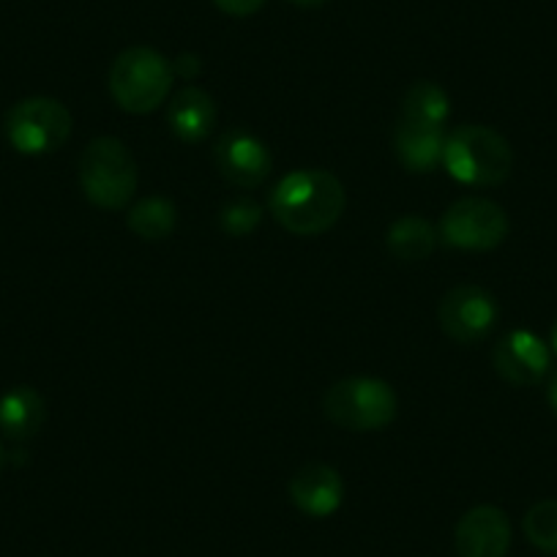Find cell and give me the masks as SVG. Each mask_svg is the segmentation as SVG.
Masks as SVG:
<instances>
[{"label": "cell", "mask_w": 557, "mask_h": 557, "mask_svg": "<svg viewBox=\"0 0 557 557\" xmlns=\"http://www.w3.org/2000/svg\"><path fill=\"white\" fill-rule=\"evenodd\" d=\"M213 7L219 12L230 14V17H251V14L265 7V0H213Z\"/></svg>", "instance_id": "obj_21"}, {"label": "cell", "mask_w": 557, "mask_h": 557, "mask_svg": "<svg viewBox=\"0 0 557 557\" xmlns=\"http://www.w3.org/2000/svg\"><path fill=\"white\" fill-rule=\"evenodd\" d=\"M173 72H178L181 77H186V79L197 77V74H200V58H197V55H181L178 61L173 63Z\"/></svg>", "instance_id": "obj_22"}, {"label": "cell", "mask_w": 557, "mask_h": 557, "mask_svg": "<svg viewBox=\"0 0 557 557\" xmlns=\"http://www.w3.org/2000/svg\"><path fill=\"white\" fill-rule=\"evenodd\" d=\"M173 85V66L153 47H128L110 69V94L121 110L146 115L164 104Z\"/></svg>", "instance_id": "obj_3"}, {"label": "cell", "mask_w": 557, "mask_h": 557, "mask_svg": "<svg viewBox=\"0 0 557 557\" xmlns=\"http://www.w3.org/2000/svg\"><path fill=\"white\" fill-rule=\"evenodd\" d=\"M290 497L293 506L301 513L314 519H325L339 511L342 500H345V484H342V475L331 465L312 462L304 465L293 475Z\"/></svg>", "instance_id": "obj_12"}, {"label": "cell", "mask_w": 557, "mask_h": 557, "mask_svg": "<svg viewBox=\"0 0 557 557\" xmlns=\"http://www.w3.org/2000/svg\"><path fill=\"white\" fill-rule=\"evenodd\" d=\"M290 3H296V7L301 9H318L323 7V3H329V0H290Z\"/></svg>", "instance_id": "obj_24"}, {"label": "cell", "mask_w": 557, "mask_h": 557, "mask_svg": "<svg viewBox=\"0 0 557 557\" xmlns=\"http://www.w3.org/2000/svg\"><path fill=\"white\" fill-rule=\"evenodd\" d=\"M546 396H549V405H552V410H555V416H557V372L552 374L549 391H546Z\"/></svg>", "instance_id": "obj_23"}, {"label": "cell", "mask_w": 557, "mask_h": 557, "mask_svg": "<svg viewBox=\"0 0 557 557\" xmlns=\"http://www.w3.org/2000/svg\"><path fill=\"white\" fill-rule=\"evenodd\" d=\"M7 134L25 157L52 153L72 137V112L50 96H30L7 112Z\"/></svg>", "instance_id": "obj_6"}, {"label": "cell", "mask_w": 557, "mask_h": 557, "mask_svg": "<svg viewBox=\"0 0 557 557\" xmlns=\"http://www.w3.org/2000/svg\"><path fill=\"white\" fill-rule=\"evenodd\" d=\"M3 465H7V451H3V443H0V470H3Z\"/></svg>", "instance_id": "obj_26"}, {"label": "cell", "mask_w": 557, "mask_h": 557, "mask_svg": "<svg viewBox=\"0 0 557 557\" xmlns=\"http://www.w3.org/2000/svg\"><path fill=\"white\" fill-rule=\"evenodd\" d=\"M448 110H451V101H448L446 90L441 85L421 79L401 99L399 121L421 123V126H446Z\"/></svg>", "instance_id": "obj_17"}, {"label": "cell", "mask_w": 557, "mask_h": 557, "mask_svg": "<svg viewBox=\"0 0 557 557\" xmlns=\"http://www.w3.org/2000/svg\"><path fill=\"white\" fill-rule=\"evenodd\" d=\"M213 162L224 181H230L238 189H255L271 175L273 159L257 134L246 128H227L216 139L213 148Z\"/></svg>", "instance_id": "obj_9"}, {"label": "cell", "mask_w": 557, "mask_h": 557, "mask_svg": "<svg viewBox=\"0 0 557 557\" xmlns=\"http://www.w3.org/2000/svg\"><path fill=\"white\" fill-rule=\"evenodd\" d=\"M385 244L399 260H426L437 246V230L421 216H401L388 227Z\"/></svg>", "instance_id": "obj_16"}, {"label": "cell", "mask_w": 557, "mask_h": 557, "mask_svg": "<svg viewBox=\"0 0 557 557\" xmlns=\"http://www.w3.org/2000/svg\"><path fill=\"white\" fill-rule=\"evenodd\" d=\"M325 416L350 432H374L396 418V394L377 377H347L323 396Z\"/></svg>", "instance_id": "obj_5"}, {"label": "cell", "mask_w": 557, "mask_h": 557, "mask_svg": "<svg viewBox=\"0 0 557 557\" xmlns=\"http://www.w3.org/2000/svg\"><path fill=\"white\" fill-rule=\"evenodd\" d=\"M443 164L468 186H497L511 175L513 151L508 139L490 126H459L446 137Z\"/></svg>", "instance_id": "obj_2"}, {"label": "cell", "mask_w": 557, "mask_h": 557, "mask_svg": "<svg viewBox=\"0 0 557 557\" xmlns=\"http://www.w3.org/2000/svg\"><path fill=\"white\" fill-rule=\"evenodd\" d=\"M552 352L530 331H511L492 350L495 372L511 385H535L549 372Z\"/></svg>", "instance_id": "obj_11"}, {"label": "cell", "mask_w": 557, "mask_h": 557, "mask_svg": "<svg viewBox=\"0 0 557 557\" xmlns=\"http://www.w3.org/2000/svg\"><path fill=\"white\" fill-rule=\"evenodd\" d=\"M45 424V399L30 385H14L0 396V432L9 441H30Z\"/></svg>", "instance_id": "obj_15"}, {"label": "cell", "mask_w": 557, "mask_h": 557, "mask_svg": "<svg viewBox=\"0 0 557 557\" xmlns=\"http://www.w3.org/2000/svg\"><path fill=\"white\" fill-rule=\"evenodd\" d=\"M168 123L181 143H202L216 123V104L206 90L186 85L170 101Z\"/></svg>", "instance_id": "obj_14"}, {"label": "cell", "mask_w": 557, "mask_h": 557, "mask_svg": "<svg viewBox=\"0 0 557 557\" xmlns=\"http://www.w3.org/2000/svg\"><path fill=\"white\" fill-rule=\"evenodd\" d=\"M459 557H506L511 549V522L497 506H475L454 530Z\"/></svg>", "instance_id": "obj_10"}, {"label": "cell", "mask_w": 557, "mask_h": 557, "mask_svg": "<svg viewBox=\"0 0 557 557\" xmlns=\"http://www.w3.org/2000/svg\"><path fill=\"white\" fill-rule=\"evenodd\" d=\"M508 235V216L497 202L484 197H462L441 219L446 246L465 251H490Z\"/></svg>", "instance_id": "obj_7"}, {"label": "cell", "mask_w": 557, "mask_h": 557, "mask_svg": "<svg viewBox=\"0 0 557 557\" xmlns=\"http://www.w3.org/2000/svg\"><path fill=\"white\" fill-rule=\"evenodd\" d=\"M79 186L94 206L121 211L137 191V164L117 137H96L79 157Z\"/></svg>", "instance_id": "obj_4"}, {"label": "cell", "mask_w": 557, "mask_h": 557, "mask_svg": "<svg viewBox=\"0 0 557 557\" xmlns=\"http://www.w3.org/2000/svg\"><path fill=\"white\" fill-rule=\"evenodd\" d=\"M437 318L446 336H451L459 345H475L492 334L500 309L484 287L459 285L443 296Z\"/></svg>", "instance_id": "obj_8"}, {"label": "cell", "mask_w": 557, "mask_h": 557, "mask_svg": "<svg viewBox=\"0 0 557 557\" xmlns=\"http://www.w3.org/2000/svg\"><path fill=\"white\" fill-rule=\"evenodd\" d=\"M549 342H552V352H555V356H557V320H555V325H552Z\"/></svg>", "instance_id": "obj_25"}, {"label": "cell", "mask_w": 557, "mask_h": 557, "mask_svg": "<svg viewBox=\"0 0 557 557\" xmlns=\"http://www.w3.org/2000/svg\"><path fill=\"white\" fill-rule=\"evenodd\" d=\"M524 535L535 549L557 555V500H541L524 513Z\"/></svg>", "instance_id": "obj_19"}, {"label": "cell", "mask_w": 557, "mask_h": 557, "mask_svg": "<svg viewBox=\"0 0 557 557\" xmlns=\"http://www.w3.org/2000/svg\"><path fill=\"white\" fill-rule=\"evenodd\" d=\"M175 206L168 197H146L128 211V230L143 240H164L175 230Z\"/></svg>", "instance_id": "obj_18"}, {"label": "cell", "mask_w": 557, "mask_h": 557, "mask_svg": "<svg viewBox=\"0 0 557 557\" xmlns=\"http://www.w3.org/2000/svg\"><path fill=\"white\" fill-rule=\"evenodd\" d=\"M345 186L329 170H296L271 191V213L287 233L320 235L345 213Z\"/></svg>", "instance_id": "obj_1"}, {"label": "cell", "mask_w": 557, "mask_h": 557, "mask_svg": "<svg viewBox=\"0 0 557 557\" xmlns=\"http://www.w3.org/2000/svg\"><path fill=\"white\" fill-rule=\"evenodd\" d=\"M260 216H262V211L255 200H249V197H238V200L227 202V206L222 208L219 224H222V230L227 235L240 238V235H249L251 230L260 224Z\"/></svg>", "instance_id": "obj_20"}, {"label": "cell", "mask_w": 557, "mask_h": 557, "mask_svg": "<svg viewBox=\"0 0 557 557\" xmlns=\"http://www.w3.org/2000/svg\"><path fill=\"white\" fill-rule=\"evenodd\" d=\"M394 148L405 170H410V173H432L443 162L446 132H443V126H421V123L399 121L394 132Z\"/></svg>", "instance_id": "obj_13"}]
</instances>
